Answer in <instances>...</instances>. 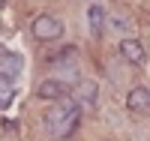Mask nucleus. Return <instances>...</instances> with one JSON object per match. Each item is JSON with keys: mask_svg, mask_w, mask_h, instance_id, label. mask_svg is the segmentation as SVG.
Wrapping results in <instances>:
<instances>
[{"mask_svg": "<svg viewBox=\"0 0 150 141\" xmlns=\"http://www.w3.org/2000/svg\"><path fill=\"white\" fill-rule=\"evenodd\" d=\"M78 117H81L78 102L66 96V99H60V102H54V105L48 108V114H45V129L51 132L54 138H66L75 126H78Z\"/></svg>", "mask_w": 150, "mask_h": 141, "instance_id": "nucleus-1", "label": "nucleus"}, {"mask_svg": "<svg viewBox=\"0 0 150 141\" xmlns=\"http://www.w3.org/2000/svg\"><path fill=\"white\" fill-rule=\"evenodd\" d=\"M30 30H33V36L39 42H54V39L63 36V21L54 18V15H39V18L30 24Z\"/></svg>", "mask_w": 150, "mask_h": 141, "instance_id": "nucleus-2", "label": "nucleus"}, {"mask_svg": "<svg viewBox=\"0 0 150 141\" xmlns=\"http://www.w3.org/2000/svg\"><path fill=\"white\" fill-rule=\"evenodd\" d=\"M36 96L48 99V102H60V99L69 96V87L63 81H57V78H45V81H39V87H36Z\"/></svg>", "mask_w": 150, "mask_h": 141, "instance_id": "nucleus-3", "label": "nucleus"}, {"mask_svg": "<svg viewBox=\"0 0 150 141\" xmlns=\"http://www.w3.org/2000/svg\"><path fill=\"white\" fill-rule=\"evenodd\" d=\"M21 69H24L21 54H15V51H0V78L12 81V78L21 75Z\"/></svg>", "mask_w": 150, "mask_h": 141, "instance_id": "nucleus-4", "label": "nucleus"}, {"mask_svg": "<svg viewBox=\"0 0 150 141\" xmlns=\"http://www.w3.org/2000/svg\"><path fill=\"white\" fill-rule=\"evenodd\" d=\"M126 108L135 111V114L150 117V90L147 87H132V90L126 93Z\"/></svg>", "mask_w": 150, "mask_h": 141, "instance_id": "nucleus-5", "label": "nucleus"}, {"mask_svg": "<svg viewBox=\"0 0 150 141\" xmlns=\"http://www.w3.org/2000/svg\"><path fill=\"white\" fill-rule=\"evenodd\" d=\"M72 99L78 102V105H84V108H96V99H99V87H96V81H78V84H75Z\"/></svg>", "mask_w": 150, "mask_h": 141, "instance_id": "nucleus-6", "label": "nucleus"}, {"mask_svg": "<svg viewBox=\"0 0 150 141\" xmlns=\"http://www.w3.org/2000/svg\"><path fill=\"white\" fill-rule=\"evenodd\" d=\"M120 54L126 63H132V66H144V60H147V51L138 39H123L120 42Z\"/></svg>", "mask_w": 150, "mask_h": 141, "instance_id": "nucleus-7", "label": "nucleus"}, {"mask_svg": "<svg viewBox=\"0 0 150 141\" xmlns=\"http://www.w3.org/2000/svg\"><path fill=\"white\" fill-rule=\"evenodd\" d=\"M87 24H90V33L93 36H99V33H102V24H105V12H102V6H90V9H87Z\"/></svg>", "mask_w": 150, "mask_h": 141, "instance_id": "nucleus-8", "label": "nucleus"}, {"mask_svg": "<svg viewBox=\"0 0 150 141\" xmlns=\"http://www.w3.org/2000/svg\"><path fill=\"white\" fill-rule=\"evenodd\" d=\"M12 93H15V87H12V81L0 78V105H3V108H9V102H12Z\"/></svg>", "mask_w": 150, "mask_h": 141, "instance_id": "nucleus-9", "label": "nucleus"}, {"mask_svg": "<svg viewBox=\"0 0 150 141\" xmlns=\"http://www.w3.org/2000/svg\"><path fill=\"white\" fill-rule=\"evenodd\" d=\"M111 24H114V27H120V30H126V27H129V21H126V18H114Z\"/></svg>", "mask_w": 150, "mask_h": 141, "instance_id": "nucleus-10", "label": "nucleus"}]
</instances>
